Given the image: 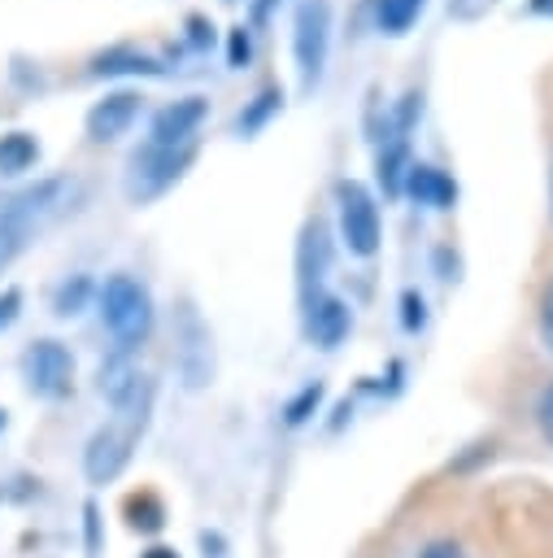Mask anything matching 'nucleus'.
Listing matches in <instances>:
<instances>
[{"mask_svg":"<svg viewBox=\"0 0 553 558\" xmlns=\"http://www.w3.org/2000/svg\"><path fill=\"white\" fill-rule=\"evenodd\" d=\"M148 410H152V384L122 410H113L109 423H100L91 436H87V449H83V475L87 484H113L126 466H131V453L148 427Z\"/></svg>","mask_w":553,"mask_h":558,"instance_id":"1","label":"nucleus"},{"mask_svg":"<svg viewBox=\"0 0 553 558\" xmlns=\"http://www.w3.org/2000/svg\"><path fill=\"white\" fill-rule=\"evenodd\" d=\"M96 305H100V323H105V331L118 340V349L135 353V349L152 336L157 310H152L148 288H144L135 275H109V279L96 288Z\"/></svg>","mask_w":553,"mask_h":558,"instance_id":"2","label":"nucleus"},{"mask_svg":"<svg viewBox=\"0 0 553 558\" xmlns=\"http://www.w3.org/2000/svg\"><path fill=\"white\" fill-rule=\"evenodd\" d=\"M196 161V144H179V148H157V144H139L126 157V174H122V192L131 205H148L157 196H165Z\"/></svg>","mask_w":553,"mask_h":558,"instance_id":"3","label":"nucleus"},{"mask_svg":"<svg viewBox=\"0 0 553 558\" xmlns=\"http://www.w3.org/2000/svg\"><path fill=\"white\" fill-rule=\"evenodd\" d=\"M331 57V0H296L292 4V61H296V87L309 96Z\"/></svg>","mask_w":553,"mask_h":558,"instance_id":"4","label":"nucleus"},{"mask_svg":"<svg viewBox=\"0 0 553 558\" xmlns=\"http://www.w3.org/2000/svg\"><path fill=\"white\" fill-rule=\"evenodd\" d=\"M335 227H340V244L353 257H374L383 244V214L379 201L370 196L366 183L357 179H340L335 183Z\"/></svg>","mask_w":553,"mask_h":558,"instance_id":"5","label":"nucleus"},{"mask_svg":"<svg viewBox=\"0 0 553 558\" xmlns=\"http://www.w3.org/2000/svg\"><path fill=\"white\" fill-rule=\"evenodd\" d=\"M65 187H70L65 179H44V183L26 187L22 196L4 201V209H0V270H9V266L22 257V248L30 244V227H35V218L48 214Z\"/></svg>","mask_w":553,"mask_h":558,"instance_id":"6","label":"nucleus"},{"mask_svg":"<svg viewBox=\"0 0 553 558\" xmlns=\"http://www.w3.org/2000/svg\"><path fill=\"white\" fill-rule=\"evenodd\" d=\"M174 366H179L183 388H192V392L213 379V331L196 314L192 301H183L174 314Z\"/></svg>","mask_w":553,"mask_h":558,"instance_id":"7","label":"nucleus"},{"mask_svg":"<svg viewBox=\"0 0 553 558\" xmlns=\"http://www.w3.org/2000/svg\"><path fill=\"white\" fill-rule=\"evenodd\" d=\"M22 375H26V388L44 401H61L70 397L74 388V353L61 344V340H35L26 353H22Z\"/></svg>","mask_w":553,"mask_h":558,"instance_id":"8","label":"nucleus"},{"mask_svg":"<svg viewBox=\"0 0 553 558\" xmlns=\"http://www.w3.org/2000/svg\"><path fill=\"white\" fill-rule=\"evenodd\" d=\"M327 275H331V227L327 218H305L300 240H296V296L309 301L318 292H327Z\"/></svg>","mask_w":553,"mask_h":558,"instance_id":"9","label":"nucleus"},{"mask_svg":"<svg viewBox=\"0 0 553 558\" xmlns=\"http://www.w3.org/2000/svg\"><path fill=\"white\" fill-rule=\"evenodd\" d=\"M205 118H209V100H205V96H179V100H165V105L148 118V135H144V144H157V148L196 144V131H200Z\"/></svg>","mask_w":553,"mask_h":558,"instance_id":"10","label":"nucleus"},{"mask_svg":"<svg viewBox=\"0 0 553 558\" xmlns=\"http://www.w3.org/2000/svg\"><path fill=\"white\" fill-rule=\"evenodd\" d=\"M300 327H305V340L318 344V349H335L344 344V336L353 331V310L340 292H318L309 301H300Z\"/></svg>","mask_w":553,"mask_h":558,"instance_id":"11","label":"nucleus"},{"mask_svg":"<svg viewBox=\"0 0 553 558\" xmlns=\"http://www.w3.org/2000/svg\"><path fill=\"white\" fill-rule=\"evenodd\" d=\"M139 109H144V96H139V92H131V87L105 92V96L87 109V118H83L87 140H91V144H113V140H122V135L139 122Z\"/></svg>","mask_w":553,"mask_h":558,"instance_id":"12","label":"nucleus"},{"mask_svg":"<svg viewBox=\"0 0 553 558\" xmlns=\"http://www.w3.org/2000/svg\"><path fill=\"white\" fill-rule=\"evenodd\" d=\"M144 388H148V379L139 375V366H135V357H131L126 349H118L113 357H105V362H100V371H96V392H100L113 410L131 405Z\"/></svg>","mask_w":553,"mask_h":558,"instance_id":"13","label":"nucleus"},{"mask_svg":"<svg viewBox=\"0 0 553 558\" xmlns=\"http://www.w3.org/2000/svg\"><path fill=\"white\" fill-rule=\"evenodd\" d=\"M401 196H409L414 205H427V209H453L457 205V179L431 161H414Z\"/></svg>","mask_w":553,"mask_h":558,"instance_id":"14","label":"nucleus"},{"mask_svg":"<svg viewBox=\"0 0 553 558\" xmlns=\"http://www.w3.org/2000/svg\"><path fill=\"white\" fill-rule=\"evenodd\" d=\"M91 74L96 78H118V74H139V78H161L165 74V61H157L152 52H139L131 44H118V48H105L91 57Z\"/></svg>","mask_w":553,"mask_h":558,"instance_id":"15","label":"nucleus"},{"mask_svg":"<svg viewBox=\"0 0 553 558\" xmlns=\"http://www.w3.org/2000/svg\"><path fill=\"white\" fill-rule=\"evenodd\" d=\"M409 166H414L409 140H379V153H374V174H379L383 196H401Z\"/></svg>","mask_w":553,"mask_h":558,"instance_id":"16","label":"nucleus"},{"mask_svg":"<svg viewBox=\"0 0 553 558\" xmlns=\"http://www.w3.org/2000/svg\"><path fill=\"white\" fill-rule=\"evenodd\" d=\"M35 161H39V140L30 131H4L0 135V174L4 179L35 170Z\"/></svg>","mask_w":553,"mask_h":558,"instance_id":"17","label":"nucleus"},{"mask_svg":"<svg viewBox=\"0 0 553 558\" xmlns=\"http://www.w3.org/2000/svg\"><path fill=\"white\" fill-rule=\"evenodd\" d=\"M279 109H283V87H279V83L261 87V92H257V96H253V100H248V105L235 113V135L253 140V135H257V131H261V126H266V122H270Z\"/></svg>","mask_w":553,"mask_h":558,"instance_id":"18","label":"nucleus"},{"mask_svg":"<svg viewBox=\"0 0 553 558\" xmlns=\"http://www.w3.org/2000/svg\"><path fill=\"white\" fill-rule=\"evenodd\" d=\"M427 0H374V26L383 35H405L422 17Z\"/></svg>","mask_w":553,"mask_h":558,"instance_id":"19","label":"nucleus"},{"mask_svg":"<svg viewBox=\"0 0 553 558\" xmlns=\"http://www.w3.org/2000/svg\"><path fill=\"white\" fill-rule=\"evenodd\" d=\"M322 397H327V388H322L318 379H314V384H305L296 397H287V405H283V423H287V427H300V423H309V418L318 414Z\"/></svg>","mask_w":553,"mask_h":558,"instance_id":"20","label":"nucleus"},{"mask_svg":"<svg viewBox=\"0 0 553 558\" xmlns=\"http://www.w3.org/2000/svg\"><path fill=\"white\" fill-rule=\"evenodd\" d=\"M87 296H91V279H87V275H74V279H65V283L57 288V296H52V310H57V318H74V314L87 305Z\"/></svg>","mask_w":553,"mask_h":558,"instance_id":"21","label":"nucleus"},{"mask_svg":"<svg viewBox=\"0 0 553 558\" xmlns=\"http://www.w3.org/2000/svg\"><path fill=\"white\" fill-rule=\"evenodd\" d=\"M126 510H131V523H135V527H144V532H157V527L165 523V510H161V501H157L152 493L131 497V501H126Z\"/></svg>","mask_w":553,"mask_h":558,"instance_id":"22","label":"nucleus"},{"mask_svg":"<svg viewBox=\"0 0 553 558\" xmlns=\"http://www.w3.org/2000/svg\"><path fill=\"white\" fill-rule=\"evenodd\" d=\"M248 61H253V31L248 26H231L226 31V65L244 70Z\"/></svg>","mask_w":553,"mask_h":558,"instance_id":"23","label":"nucleus"},{"mask_svg":"<svg viewBox=\"0 0 553 558\" xmlns=\"http://www.w3.org/2000/svg\"><path fill=\"white\" fill-rule=\"evenodd\" d=\"M401 310H405V314H401V323H405V331H409V336L427 327V301H422V296H418L414 288H409V292L401 296Z\"/></svg>","mask_w":553,"mask_h":558,"instance_id":"24","label":"nucleus"},{"mask_svg":"<svg viewBox=\"0 0 553 558\" xmlns=\"http://www.w3.org/2000/svg\"><path fill=\"white\" fill-rule=\"evenodd\" d=\"M540 344L553 353V279H549V288L540 296Z\"/></svg>","mask_w":553,"mask_h":558,"instance_id":"25","label":"nucleus"},{"mask_svg":"<svg viewBox=\"0 0 553 558\" xmlns=\"http://www.w3.org/2000/svg\"><path fill=\"white\" fill-rule=\"evenodd\" d=\"M17 314H22V292H17V288H4V292H0V331L13 327Z\"/></svg>","mask_w":553,"mask_h":558,"instance_id":"26","label":"nucleus"},{"mask_svg":"<svg viewBox=\"0 0 553 558\" xmlns=\"http://www.w3.org/2000/svg\"><path fill=\"white\" fill-rule=\"evenodd\" d=\"M187 31H192V35H187V39H192V48H209V44H213V26H209L200 13H192V17H187Z\"/></svg>","mask_w":553,"mask_h":558,"instance_id":"27","label":"nucleus"},{"mask_svg":"<svg viewBox=\"0 0 553 558\" xmlns=\"http://www.w3.org/2000/svg\"><path fill=\"white\" fill-rule=\"evenodd\" d=\"M536 418H540V432H544V440L553 445V384L544 388V397H540V410H536Z\"/></svg>","mask_w":553,"mask_h":558,"instance_id":"28","label":"nucleus"},{"mask_svg":"<svg viewBox=\"0 0 553 558\" xmlns=\"http://www.w3.org/2000/svg\"><path fill=\"white\" fill-rule=\"evenodd\" d=\"M418 558H466V554H462V545H453V541H431V545H422Z\"/></svg>","mask_w":553,"mask_h":558,"instance_id":"29","label":"nucleus"},{"mask_svg":"<svg viewBox=\"0 0 553 558\" xmlns=\"http://www.w3.org/2000/svg\"><path fill=\"white\" fill-rule=\"evenodd\" d=\"M248 9H253V26H266V22L274 17V9H279V0H253Z\"/></svg>","mask_w":553,"mask_h":558,"instance_id":"30","label":"nucleus"},{"mask_svg":"<svg viewBox=\"0 0 553 558\" xmlns=\"http://www.w3.org/2000/svg\"><path fill=\"white\" fill-rule=\"evenodd\" d=\"M527 13H536V17H553V0H527Z\"/></svg>","mask_w":553,"mask_h":558,"instance_id":"31","label":"nucleus"},{"mask_svg":"<svg viewBox=\"0 0 553 558\" xmlns=\"http://www.w3.org/2000/svg\"><path fill=\"white\" fill-rule=\"evenodd\" d=\"M139 558H179V549H170V545H152V549H144Z\"/></svg>","mask_w":553,"mask_h":558,"instance_id":"32","label":"nucleus"},{"mask_svg":"<svg viewBox=\"0 0 553 558\" xmlns=\"http://www.w3.org/2000/svg\"><path fill=\"white\" fill-rule=\"evenodd\" d=\"M0 427H4V410H0Z\"/></svg>","mask_w":553,"mask_h":558,"instance_id":"33","label":"nucleus"}]
</instances>
